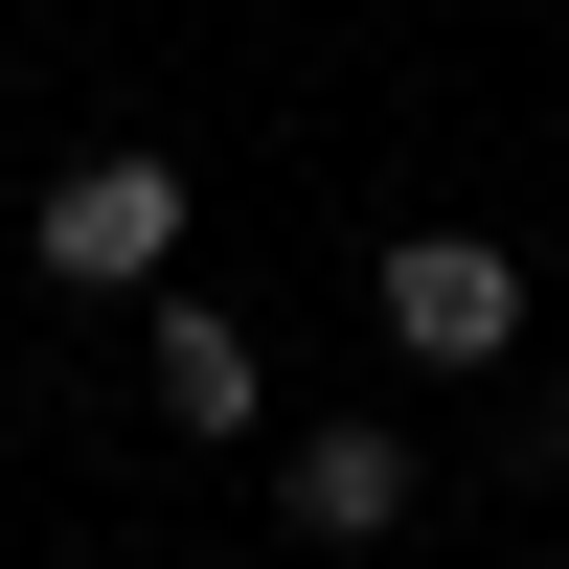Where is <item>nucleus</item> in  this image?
<instances>
[{"mask_svg":"<svg viewBox=\"0 0 569 569\" xmlns=\"http://www.w3.org/2000/svg\"><path fill=\"white\" fill-rule=\"evenodd\" d=\"M273 525H297V547H388L410 525V433H365V410L297 433V456H273Z\"/></svg>","mask_w":569,"mask_h":569,"instance_id":"7ed1b4c3","label":"nucleus"},{"mask_svg":"<svg viewBox=\"0 0 569 569\" xmlns=\"http://www.w3.org/2000/svg\"><path fill=\"white\" fill-rule=\"evenodd\" d=\"M46 273H69V297H160V273H182V160H137V137L69 160V182H46Z\"/></svg>","mask_w":569,"mask_h":569,"instance_id":"f03ea898","label":"nucleus"},{"mask_svg":"<svg viewBox=\"0 0 569 569\" xmlns=\"http://www.w3.org/2000/svg\"><path fill=\"white\" fill-rule=\"evenodd\" d=\"M160 410L182 433H251V319L228 297H160Z\"/></svg>","mask_w":569,"mask_h":569,"instance_id":"20e7f679","label":"nucleus"},{"mask_svg":"<svg viewBox=\"0 0 569 569\" xmlns=\"http://www.w3.org/2000/svg\"><path fill=\"white\" fill-rule=\"evenodd\" d=\"M365 319H388V365H501V342H525V251H479V228H410V251L365 273Z\"/></svg>","mask_w":569,"mask_h":569,"instance_id":"f257e3e1","label":"nucleus"}]
</instances>
